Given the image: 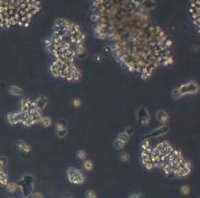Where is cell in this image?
Returning a JSON list of instances; mask_svg holds the SVG:
<instances>
[{
  "label": "cell",
  "mask_w": 200,
  "mask_h": 198,
  "mask_svg": "<svg viewBox=\"0 0 200 198\" xmlns=\"http://www.w3.org/2000/svg\"><path fill=\"white\" fill-rule=\"evenodd\" d=\"M156 118L160 122L164 123V124H166L169 121V118H170L169 115L165 112L164 110H159L156 113Z\"/></svg>",
  "instance_id": "obj_7"
},
{
  "label": "cell",
  "mask_w": 200,
  "mask_h": 198,
  "mask_svg": "<svg viewBox=\"0 0 200 198\" xmlns=\"http://www.w3.org/2000/svg\"><path fill=\"white\" fill-rule=\"evenodd\" d=\"M180 192H181V194H183V195H188V194H189V192H190V189H189V187H188V186L184 185V186H182V187H181Z\"/></svg>",
  "instance_id": "obj_24"
},
{
  "label": "cell",
  "mask_w": 200,
  "mask_h": 198,
  "mask_svg": "<svg viewBox=\"0 0 200 198\" xmlns=\"http://www.w3.org/2000/svg\"><path fill=\"white\" fill-rule=\"evenodd\" d=\"M7 164V158L6 157H0V168H6Z\"/></svg>",
  "instance_id": "obj_20"
},
{
  "label": "cell",
  "mask_w": 200,
  "mask_h": 198,
  "mask_svg": "<svg viewBox=\"0 0 200 198\" xmlns=\"http://www.w3.org/2000/svg\"><path fill=\"white\" fill-rule=\"evenodd\" d=\"M129 198H142V195H139V194H134V195H130Z\"/></svg>",
  "instance_id": "obj_28"
},
{
  "label": "cell",
  "mask_w": 200,
  "mask_h": 198,
  "mask_svg": "<svg viewBox=\"0 0 200 198\" xmlns=\"http://www.w3.org/2000/svg\"><path fill=\"white\" fill-rule=\"evenodd\" d=\"M73 105H74V107H75V108H78V107H79V106L81 105V102H80V100H79V99H75V100L73 101Z\"/></svg>",
  "instance_id": "obj_27"
},
{
  "label": "cell",
  "mask_w": 200,
  "mask_h": 198,
  "mask_svg": "<svg viewBox=\"0 0 200 198\" xmlns=\"http://www.w3.org/2000/svg\"><path fill=\"white\" fill-rule=\"evenodd\" d=\"M124 146H125V143L122 142L121 140H116L114 142V148H116V149H118V150H120V149H123V148L124 147Z\"/></svg>",
  "instance_id": "obj_14"
},
{
  "label": "cell",
  "mask_w": 200,
  "mask_h": 198,
  "mask_svg": "<svg viewBox=\"0 0 200 198\" xmlns=\"http://www.w3.org/2000/svg\"><path fill=\"white\" fill-rule=\"evenodd\" d=\"M169 131V127L168 126H161V127H160V128H158L156 129L155 130H153V131L151 132L150 134H149L148 136H147V138H151V137H160V136H161V135H164L166 134L167 132Z\"/></svg>",
  "instance_id": "obj_6"
},
{
  "label": "cell",
  "mask_w": 200,
  "mask_h": 198,
  "mask_svg": "<svg viewBox=\"0 0 200 198\" xmlns=\"http://www.w3.org/2000/svg\"><path fill=\"white\" fill-rule=\"evenodd\" d=\"M7 122L11 125H16L18 124V123H20L18 118L16 117V115H15V113H14V112H9V113H7Z\"/></svg>",
  "instance_id": "obj_8"
},
{
  "label": "cell",
  "mask_w": 200,
  "mask_h": 198,
  "mask_svg": "<svg viewBox=\"0 0 200 198\" xmlns=\"http://www.w3.org/2000/svg\"><path fill=\"white\" fill-rule=\"evenodd\" d=\"M40 123L43 125V127H50L51 125V119L49 117H42Z\"/></svg>",
  "instance_id": "obj_12"
},
{
  "label": "cell",
  "mask_w": 200,
  "mask_h": 198,
  "mask_svg": "<svg viewBox=\"0 0 200 198\" xmlns=\"http://www.w3.org/2000/svg\"><path fill=\"white\" fill-rule=\"evenodd\" d=\"M86 198H97V195L95 194V192L92 190L87 191Z\"/></svg>",
  "instance_id": "obj_23"
},
{
  "label": "cell",
  "mask_w": 200,
  "mask_h": 198,
  "mask_svg": "<svg viewBox=\"0 0 200 198\" xmlns=\"http://www.w3.org/2000/svg\"><path fill=\"white\" fill-rule=\"evenodd\" d=\"M34 102L35 104L37 110L42 111L47 106V104H48V99H47V97H45L44 95H41L39 96V97H37L35 102Z\"/></svg>",
  "instance_id": "obj_5"
},
{
  "label": "cell",
  "mask_w": 200,
  "mask_h": 198,
  "mask_svg": "<svg viewBox=\"0 0 200 198\" xmlns=\"http://www.w3.org/2000/svg\"><path fill=\"white\" fill-rule=\"evenodd\" d=\"M31 150H32V147H31V146L28 145V144H26V143H24V145L23 146V147H22V149L20 150V151L24 152V153H30V152H31Z\"/></svg>",
  "instance_id": "obj_21"
},
{
  "label": "cell",
  "mask_w": 200,
  "mask_h": 198,
  "mask_svg": "<svg viewBox=\"0 0 200 198\" xmlns=\"http://www.w3.org/2000/svg\"><path fill=\"white\" fill-rule=\"evenodd\" d=\"M67 129V123L64 120H60L56 124V130H61V129Z\"/></svg>",
  "instance_id": "obj_15"
},
{
  "label": "cell",
  "mask_w": 200,
  "mask_h": 198,
  "mask_svg": "<svg viewBox=\"0 0 200 198\" xmlns=\"http://www.w3.org/2000/svg\"><path fill=\"white\" fill-rule=\"evenodd\" d=\"M150 121V115L148 110L142 107L138 110V122L141 125H149Z\"/></svg>",
  "instance_id": "obj_4"
},
{
  "label": "cell",
  "mask_w": 200,
  "mask_h": 198,
  "mask_svg": "<svg viewBox=\"0 0 200 198\" xmlns=\"http://www.w3.org/2000/svg\"><path fill=\"white\" fill-rule=\"evenodd\" d=\"M32 198H43V195L40 192H35L32 195Z\"/></svg>",
  "instance_id": "obj_26"
},
{
  "label": "cell",
  "mask_w": 200,
  "mask_h": 198,
  "mask_svg": "<svg viewBox=\"0 0 200 198\" xmlns=\"http://www.w3.org/2000/svg\"><path fill=\"white\" fill-rule=\"evenodd\" d=\"M6 187H7L8 192H10V193H14L15 191L18 189V184L15 183H8Z\"/></svg>",
  "instance_id": "obj_11"
},
{
  "label": "cell",
  "mask_w": 200,
  "mask_h": 198,
  "mask_svg": "<svg viewBox=\"0 0 200 198\" xmlns=\"http://www.w3.org/2000/svg\"><path fill=\"white\" fill-rule=\"evenodd\" d=\"M8 91L9 92L14 96H22L24 94V91L22 90L21 88L17 87V86H14V85H12L8 88Z\"/></svg>",
  "instance_id": "obj_10"
},
{
  "label": "cell",
  "mask_w": 200,
  "mask_h": 198,
  "mask_svg": "<svg viewBox=\"0 0 200 198\" xmlns=\"http://www.w3.org/2000/svg\"><path fill=\"white\" fill-rule=\"evenodd\" d=\"M171 95H172V98H173V99H176V100H178V99H179V98L181 97V95H180V92H179V89L178 88L172 90Z\"/></svg>",
  "instance_id": "obj_18"
},
{
  "label": "cell",
  "mask_w": 200,
  "mask_h": 198,
  "mask_svg": "<svg viewBox=\"0 0 200 198\" xmlns=\"http://www.w3.org/2000/svg\"><path fill=\"white\" fill-rule=\"evenodd\" d=\"M125 133L128 135L129 137L131 136V135H133L134 134V128L133 127H127L126 129H125Z\"/></svg>",
  "instance_id": "obj_25"
},
{
  "label": "cell",
  "mask_w": 200,
  "mask_h": 198,
  "mask_svg": "<svg viewBox=\"0 0 200 198\" xmlns=\"http://www.w3.org/2000/svg\"><path fill=\"white\" fill-rule=\"evenodd\" d=\"M66 198H70V197H66Z\"/></svg>",
  "instance_id": "obj_31"
},
{
  "label": "cell",
  "mask_w": 200,
  "mask_h": 198,
  "mask_svg": "<svg viewBox=\"0 0 200 198\" xmlns=\"http://www.w3.org/2000/svg\"><path fill=\"white\" fill-rule=\"evenodd\" d=\"M67 176L69 181L72 184H80L84 183L85 180V176L83 175V173L79 170V169L75 168H70L67 170Z\"/></svg>",
  "instance_id": "obj_2"
},
{
  "label": "cell",
  "mask_w": 200,
  "mask_h": 198,
  "mask_svg": "<svg viewBox=\"0 0 200 198\" xmlns=\"http://www.w3.org/2000/svg\"><path fill=\"white\" fill-rule=\"evenodd\" d=\"M67 134H68V129L57 130V136L59 138H65L67 136Z\"/></svg>",
  "instance_id": "obj_19"
},
{
  "label": "cell",
  "mask_w": 200,
  "mask_h": 198,
  "mask_svg": "<svg viewBox=\"0 0 200 198\" xmlns=\"http://www.w3.org/2000/svg\"><path fill=\"white\" fill-rule=\"evenodd\" d=\"M77 157L80 160H84L87 157V153L85 150H79L77 152Z\"/></svg>",
  "instance_id": "obj_17"
},
{
  "label": "cell",
  "mask_w": 200,
  "mask_h": 198,
  "mask_svg": "<svg viewBox=\"0 0 200 198\" xmlns=\"http://www.w3.org/2000/svg\"><path fill=\"white\" fill-rule=\"evenodd\" d=\"M8 183V176L5 172V169L0 168V184L3 186H7Z\"/></svg>",
  "instance_id": "obj_9"
},
{
  "label": "cell",
  "mask_w": 200,
  "mask_h": 198,
  "mask_svg": "<svg viewBox=\"0 0 200 198\" xmlns=\"http://www.w3.org/2000/svg\"><path fill=\"white\" fill-rule=\"evenodd\" d=\"M83 167H84V168L86 169L87 171H91L92 168H93V163L90 160H86L83 164Z\"/></svg>",
  "instance_id": "obj_16"
},
{
  "label": "cell",
  "mask_w": 200,
  "mask_h": 198,
  "mask_svg": "<svg viewBox=\"0 0 200 198\" xmlns=\"http://www.w3.org/2000/svg\"><path fill=\"white\" fill-rule=\"evenodd\" d=\"M120 159L122 161L124 162H127L129 160V155L128 153L126 152H123L121 155H120Z\"/></svg>",
  "instance_id": "obj_22"
},
{
  "label": "cell",
  "mask_w": 200,
  "mask_h": 198,
  "mask_svg": "<svg viewBox=\"0 0 200 198\" xmlns=\"http://www.w3.org/2000/svg\"><path fill=\"white\" fill-rule=\"evenodd\" d=\"M129 139H130V137H129L128 135L125 133V132H121L119 135H118V138H117V140H121L122 142H124V143H126V142H128Z\"/></svg>",
  "instance_id": "obj_13"
},
{
  "label": "cell",
  "mask_w": 200,
  "mask_h": 198,
  "mask_svg": "<svg viewBox=\"0 0 200 198\" xmlns=\"http://www.w3.org/2000/svg\"><path fill=\"white\" fill-rule=\"evenodd\" d=\"M200 3L199 1H192L189 3L187 12L191 17V21L193 24L195 29L199 33V25H200Z\"/></svg>",
  "instance_id": "obj_1"
},
{
  "label": "cell",
  "mask_w": 200,
  "mask_h": 198,
  "mask_svg": "<svg viewBox=\"0 0 200 198\" xmlns=\"http://www.w3.org/2000/svg\"><path fill=\"white\" fill-rule=\"evenodd\" d=\"M179 89L180 95H187V94H195L198 91V85L195 81H188L187 83L182 84Z\"/></svg>",
  "instance_id": "obj_3"
},
{
  "label": "cell",
  "mask_w": 200,
  "mask_h": 198,
  "mask_svg": "<svg viewBox=\"0 0 200 198\" xmlns=\"http://www.w3.org/2000/svg\"><path fill=\"white\" fill-rule=\"evenodd\" d=\"M9 198H14V197H9Z\"/></svg>",
  "instance_id": "obj_30"
},
{
  "label": "cell",
  "mask_w": 200,
  "mask_h": 198,
  "mask_svg": "<svg viewBox=\"0 0 200 198\" xmlns=\"http://www.w3.org/2000/svg\"><path fill=\"white\" fill-rule=\"evenodd\" d=\"M23 198H28V197H23Z\"/></svg>",
  "instance_id": "obj_29"
}]
</instances>
